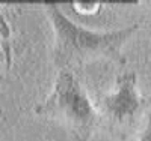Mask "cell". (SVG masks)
Segmentation results:
<instances>
[{
	"mask_svg": "<svg viewBox=\"0 0 151 141\" xmlns=\"http://www.w3.org/2000/svg\"><path fill=\"white\" fill-rule=\"evenodd\" d=\"M44 11L53 27V60L59 69H71L94 60H110L119 66L127 63L122 47L139 29V23L119 30L94 32L70 20L56 3H45Z\"/></svg>",
	"mask_w": 151,
	"mask_h": 141,
	"instance_id": "obj_1",
	"label": "cell"
},
{
	"mask_svg": "<svg viewBox=\"0 0 151 141\" xmlns=\"http://www.w3.org/2000/svg\"><path fill=\"white\" fill-rule=\"evenodd\" d=\"M33 113L62 125L74 141H89L98 125H101L95 104L71 69H60L53 90Z\"/></svg>",
	"mask_w": 151,
	"mask_h": 141,
	"instance_id": "obj_2",
	"label": "cell"
},
{
	"mask_svg": "<svg viewBox=\"0 0 151 141\" xmlns=\"http://www.w3.org/2000/svg\"><path fill=\"white\" fill-rule=\"evenodd\" d=\"M136 74L124 72L115 80V92L101 95L95 101L101 125L116 134L130 132L141 122L142 114L151 105V96L145 98L137 92Z\"/></svg>",
	"mask_w": 151,
	"mask_h": 141,
	"instance_id": "obj_3",
	"label": "cell"
},
{
	"mask_svg": "<svg viewBox=\"0 0 151 141\" xmlns=\"http://www.w3.org/2000/svg\"><path fill=\"white\" fill-rule=\"evenodd\" d=\"M0 63L8 66L11 63V44H9V26L0 14ZM2 78V75H0Z\"/></svg>",
	"mask_w": 151,
	"mask_h": 141,
	"instance_id": "obj_4",
	"label": "cell"
},
{
	"mask_svg": "<svg viewBox=\"0 0 151 141\" xmlns=\"http://www.w3.org/2000/svg\"><path fill=\"white\" fill-rule=\"evenodd\" d=\"M139 141H151V113L147 116V123L139 135Z\"/></svg>",
	"mask_w": 151,
	"mask_h": 141,
	"instance_id": "obj_5",
	"label": "cell"
},
{
	"mask_svg": "<svg viewBox=\"0 0 151 141\" xmlns=\"http://www.w3.org/2000/svg\"><path fill=\"white\" fill-rule=\"evenodd\" d=\"M97 8H100V3H80V12L82 14H88V11L94 14Z\"/></svg>",
	"mask_w": 151,
	"mask_h": 141,
	"instance_id": "obj_6",
	"label": "cell"
}]
</instances>
